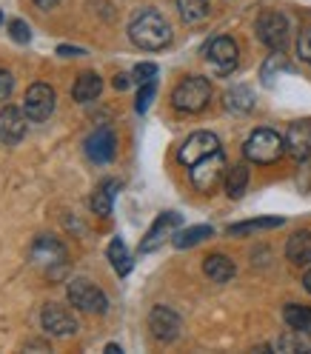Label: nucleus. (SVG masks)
I'll use <instances>...</instances> for the list:
<instances>
[{
    "label": "nucleus",
    "instance_id": "f8f14e48",
    "mask_svg": "<svg viewBox=\"0 0 311 354\" xmlns=\"http://www.w3.org/2000/svg\"><path fill=\"white\" fill-rule=\"evenodd\" d=\"M40 320H43V328H46L49 335H55V337H72L75 331H77L75 315H72L66 306H57V303L43 306Z\"/></svg>",
    "mask_w": 311,
    "mask_h": 354
},
{
    "label": "nucleus",
    "instance_id": "cd10ccee",
    "mask_svg": "<svg viewBox=\"0 0 311 354\" xmlns=\"http://www.w3.org/2000/svg\"><path fill=\"white\" fill-rule=\"evenodd\" d=\"M177 9L186 24H200L209 17V0H177Z\"/></svg>",
    "mask_w": 311,
    "mask_h": 354
},
{
    "label": "nucleus",
    "instance_id": "f257e3e1",
    "mask_svg": "<svg viewBox=\"0 0 311 354\" xmlns=\"http://www.w3.org/2000/svg\"><path fill=\"white\" fill-rule=\"evenodd\" d=\"M129 37L138 49L160 52L171 43V26L158 9H140L129 24Z\"/></svg>",
    "mask_w": 311,
    "mask_h": 354
},
{
    "label": "nucleus",
    "instance_id": "dca6fc26",
    "mask_svg": "<svg viewBox=\"0 0 311 354\" xmlns=\"http://www.w3.org/2000/svg\"><path fill=\"white\" fill-rule=\"evenodd\" d=\"M26 112H20L15 106H3L0 109V143L6 146H15L23 140L26 135Z\"/></svg>",
    "mask_w": 311,
    "mask_h": 354
},
{
    "label": "nucleus",
    "instance_id": "20e7f679",
    "mask_svg": "<svg viewBox=\"0 0 311 354\" xmlns=\"http://www.w3.org/2000/svg\"><path fill=\"white\" fill-rule=\"evenodd\" d=\"M223 174H226V158H223V151H220V149L206 154V158L197 160L194 166H189L191 186L200 194H211L220 186V180H223Z\"/></svg>",
    "mask_w": 311,
    "mask_h": 354
},
{
    "label": "nucleus",
    "instance_id": "412c9836",
    "mask_svg": "<svg viewBox=\"0 0 311 354\" xmlns=\"http://www.w3.org/2000/svg\"><path fill=\"white\" fill-rule=\"evenodd\" d=\"M226 109L229 112H237V115H246L254 109V92L249 86H234L226 92Z\"/></svg>",
    "mask_w": 311,
    "mask_h": 354
},
{
    "label": "nucleus",
    "instance_id": "ddd939ff",
    "mask_svg": "<svg viewBox=\"0 0 311 354\" xmlns=\"http://www.w3.org/2000/svg\"><path fill=\"white\" fill-rule=\"evenodd\" d=\"M177 226H180V214H177V212H163V214L151 223V229L146 232V237H143V243H140V252L149 254V252H154V249H160L169 237H174V229H177Z\"/></svg>",
    "mask_w": 311,
    "mask_h": 354
},
{
    "label": "nucleus",
    "instance_id": "e433bc0d",
    "mask_svg": "<svg viewBox=\"0 0 311 354\" xmlns=\"http://www.w3.org/2000/svg\"><path fill=\"white\" fill-rule=\"evenodd\" d=\"M303 289H305V292L311 295V269H308V272L303 274Z\"/></svg>",
    "mask_w": 311,
    "mask_h": 354
},
{
    "label": "nucleus",
    "instance_id": "a211bd4d",
    "mask_svg": "<svg viewBox=\"0 0 311 354\" xmlns=\"http://www.w3.org/2000/svg\"><path fill=\"white\" fill-rule=\"evenodd\" d=\"M203 272H206V277L214 280V283H229V280L234 277V272H237V266H234V260L226 257V254H209V257L203 260Z\"/></svg>",
    "mask_w": 311,
    "mask_h": 354
},
{
    "label": "nucleus",
    "instance_id": "72a5a7b5",
    "mask_svg": "<svg viewBox=\"0 0 311 354\" xmlns=\"http://www.w3.org/2000/svg\"><path fill=\"white\" fill-rule=\"evenodd\" d=\"M12 88H15V77H12V72L0 69V100H6V97L12 95Z\"/></svg>",
    "mask_w": 311,
    "mask_h": 354
},
{
    "label": "nucleus",
    "instance_id": "6ab92c4d",
    "mask_svg": "<svg viewBox=\"0 0 311 354\" xmlns=\"http://www.w3.org/2000/svg\"><path fill=\"white\" fill-rule=\"evenodd\" d=\"M117 192H120V180H103L92 194V212L100 217H109L112 214V203H115Z\"/></svg>",
    "mask_w": 311,
    "mask_h": 354
},
{
    "label": "nucleus",
    "instance_id": "f704fd0d",
    "mask_svg": "<svg viewBox=\"0 0 311 354\" xmlns=\"http://www.w3.org/2000/svg\"><path fill=\"white\" fill-rule=\"evenodd\" d=\"M131 80H135V77L126 75V72H120V75L115 77V88H117V92H126V88L131 86Z\"/></svg>",
    "mask_w": 311,
    "mask_h": 354
},
{
    "label": "nucleus",
    "instance_id": "7c9ffc66",
    "mask_svg": "<svg viewBox=\"0 0 311 354\" xmlns=\"http://www.w3.org/2000/svg\"><path fill=\"white\" fill-rule=\"evenodd\" d=\"M154 75H158V66L154 63H138L135 72H131L135 83H149V80H154Z\"/></svg>",
    "mask_w": 311,
    "mask_h": 354
},
{
    "label": "nucleus",
    "instance_id": "6e6552de",
    "mask_svg": "<svg viewBox=\"0 0 311 354\" xmlns=\"http://www.w3.org/2000/svg\"><path fill=\"white\" fill-rule=\"evenodd\" d=\"M55 103H57L55 88L49 83H35V86H29V92L23 97V112L32 123H43L52 118Z\"/></svg>",
    "mask_w": 311,
    "mask_h": 354
},
{
    "label": "nucleus",
    "instance_id": "5701e85b",
    "mask_svg": "<svg viewBox=\"0 0 311 354\" xmlns=\"http://www.w3.org/2000/svg\"><path fill=\"white\" fill-rule=\"evenodd\" d=\"M285 223L283 217H257V220H246V223H232L226 232L232 237H243V234H252V232H265V229H280Z\"/></svg>",
    "mask_w": 311,
    "mask_h": 354
},
{
    "label": "nucleus",
    "instance_id": "ea45409f",
    "mask_svg": "<svg viewBox=\"0 0 311 354\" xmlns=\"http://www.w3.org/2000/svg\"><path fill=\"white\" fill-rule=\"evenodd\" d=\"M0 24H3V12H0Z\"/></svg>",
    "mask_w": 311,
    "mask_h": 354
},
{
    "label": "nucleus",
    "instance_id": "4c0bfd02",
    "mask_svg": "<svg viewBox=\"0 0 311 354\" xmlns=\"http://www.w3.org/2000/svg\"><path fill=\"white\" fill-rule=\"evenodd\" d=\"M35 3H37L40 9H52V6L57 3V0H35Z\"/></svg>",
    "mask_w": 311,
    "mask_h": 354
},
{
    "label": "nucleus",
    "instance_id": "393cba45",
    "mask_svg": "<svg viewBox=\"0 0 311 354\" xmlns=\"http://www.w3.org/2000/svg\"><path fill=\"white\" fill-rule=\"evenodd\" d=\"M277 351H311V331H303V328H292L277 340Z\"/></svg>",
    "mask_w": 311,
    "mask_h": 354
},
{
    "label": "nucleus",
    "instance_id": "9d476101",
    "mask_svg": "<svg viewBox=\"0 0 311 354\" xmlns=\"http://www.w3.org/2000/svg\"><path fill=\"white\" fill-rule=\"evenodd\" d=\"M180 328H183V320H180V315H177L174 308L154 306L151 312H149V331H151L154 340L174 343L177 337H180Z\"/></svg>",
    "mask_w": 311,
    "mask_h": 354
},
{
    "label": "nucleus",
    "instance_id": "a878e982",
    "mask_svg": "<svg viewBox=\"0 0 311 354\" xmlns=\"http://www.w3.org/2000/svg\"><path fill=\"white\" fill-rule=\"evenodd\" d=\"M109 260H112V269L120 274V277H126L129 272H131V254H129V249H126V243L120 240V237H115L112 243H109Z\"/></svg>",
    "mask_w": 311,
    "mask_h": 354
},
{
    "label": "nucleus",
    "instance_id": "1a4fd4ad",
    "mask_svg": "<svg viewBox=\"0 0 311 354\" xmlns=\"http://www.w3.org/2000/svg\"><path fill=\"white\" fill-rule=\"evenodd\" d=\"M206 60L209 66L214 69V75L220 77H226L237 69V60H240V49H237V43L232 37H214L209 46H206Z\"/></svg>",
    "mask_w": 311,
    "mask_h": 354
},
{
    "label": "nucleus",
    "instance_id": "0eeeda50",
    "mask_svg": "<svg viewBox=\"0 0 311 354\" xmlns=\"http://www.w3.org/2000/svg\"><path fill=\"white\" fill-rule=\"evenodd\" d=\"M66 295H69V303L75 308H80V312H86V315H106V308H109L106 295L97 289L92 280H83V277L72 280L69 289H66Z\"/></svg>",
    "mask_w": 311,
    "mask_h": 354
},
{
    "label": "nucleus",
    "instance_id": "7ed1b4c3",
    "mask_svg": "<svg viewBox=\"0 0 311 354\" xmlns=\"http://www.w3.org/2000/svg\"><path fill=\"white\" fill-rule=\"evenodd\" d=\"M209 100H211V83H209V77H200V75L183 77L171 92V106L177 112H186V115L203 112L209 106Z\"/></svg>",
    "mask_w": 311,
    "mask_h": 354
},
{
    "label": "nucleus",
    "instance_id": "b1692460",
    "mask_svg": "<svg viewBox=\"0 0 311 354\" xmlns=\"http://www.w3.org/2000/svg\"><path fill=\"white\" fill-rule=\"evenodd\" d=\"M211 234H214L211 226H189V229L177 232V234L171 237V243H174V249H191V246H197V243L209 240Z\"/></svg>",
    "mask_w": 311,
    "mask_h": 354
},
{
    "label": "nucleus",
    "instance_id": "f3484780",
    "mask_svg": "<svg viewBox=\"0 0 311 354\" xmlns=\"http://www.w3.org/2000/svg\"><path fill=\"white\" fill-rule=\"evenodd\" d=\"M285 257L294 266H308L311 263V232H294L285 243Z\"/></svg>",
    "mask_w": 311,
    "mask_h": 354
},
{
    "label": "nucleus",
    "instance_id": "423d86ee",
    "mask_svg": "<svg viewBox=\"0 0 311 354\" xmlns=\"http://www.w3.org/2000/svg\"><path fill=\"white\" fill-rule=\"evenodd\" d=\"M32 260L49 277H60L66 272V246H63L57 237L43 234V237L35 240V246H32Z\"/></svg>",
    "mask_w": 311,
    "mask_h": 354
},
{
    "label": "nucleus",
    "instance_id": "2eb2a0df",
    "mask_svg": "<svg viewBox=\"0 0 311 354\" xmlns=\"http://www.w3.org/2000/svg\"><path fill=\"white\" fill-rule=\"evenodd\" d=\"M115 151H117V138H115V131L109 129V126H100L92 138L86 140V154L92 158L95 163H112L115 160Z\"/></svg>",
    "mask_w": 311,
    "mask_h": 354
},
{
    "label": "nucleus",
    "instance_id": "f03ea898",
    "mask_svg": "<svg viewBox=\"0 0 311 354\" xmlns=\"http://www.w3.org/2000/svg\"><path fill=\"white\" fill-rule=\"evenodd\" d=\"M285 154V138L277 135L274 129H257L243 143V158L257 166H272Z\"/></svg>",
    "mask_w": 311,
    "mask_h": 354
},
{
    "label": "nucleus",
    "instance_id": "39448f33",
    "mask_svg": "<svg viewBox=\"0 0 311 354\" xmlns=\"http://www.w3.org/2000/svg\"><path fill=\"white\" fill-rule=\"evenodd\" d=\"M257 37L265 49L272 52H285L288 46V17L277 9H265L257 17Z\"/></svg>",
    "mask_w": 311,
    "mask_h": 354
},
{
    "label": "nucleus",
    "instance_id": "58836bf2",
    "mask_svg": "<svg viewBox=\"0 0 311 354\" xmlns=\"http://www.w3.org/2000/svg\"><path fill=\"white\" fill-rule=\"evenodd\" d=\"M120 351H123V348H120L117 343H109V346H106V354H120Z\"/></svg>",
    "mask_w": 311,
    "mask_h": 354
},
{
    "label": "nucleus",
    "instance_id": "4468645a",
    "mask_svg": "<svg viewBox=\"0 0 311 354\" xmlns=\"http://www.w3.org/2000/svg\"><path fill=\"white\" fill-rule=\"evenodd\" d=\"M285 154H292L297 163L311 158V123L294 120L285 131Z\"/></svg>",
    "mask_w": 311,
    "mask_h": 354
},
{
    "label": "nucleus",
    "instance_id": "473e14b6",
    "mask_svg": "<svg viewBox=\"0 0 311 354\" xmlns=\"http://www.w3.org/2000/svg\"><path fill=\"white\" fill-rule=\"evenodd\" d=\"M297 55H300V60L311 63V29L300 32V37H297Z\"/></svg>",
    "mask_w": 311,
    "mask_h": 354
},
{
    "label": "nucleus",
    "instance_id": "9b49d317",
    "mask_svg": "<svg viewBox=\"0 0 311 354\" xmlns=\"http://www.w3.org/2000/svg\"><path fill=\"white\" fill-rule=\"evenodd\" d=\"M217 149H220L217 135H211V131H194V135H189L186 143L177 149V160L183 166H194L197 160H203L206 154H211Z\"/></svg>",
    "mask_w": 311,
    "mask_h": 354
},
{
    "label": "nucleus",
    "instance_id": "4be33fe9",
    "mask_svg": "<svg viewBox=\"0 0 311 354\" xmlns=\"http://www.w3.org/2000/svg\"><path fill=\"white\" fill-rule=\"evenodd\" d=\"M246 189H249V166L237 163L226 174V194L232 197V201H240V197L246 194Z\"/></svg>",
    "mask_w": 311,
    "mask_h": 354
},
{
    "label": "nucleus",
    "instance_id": "bb28decb",
    "mask_svg": "<svg viewBox=\"0 0 311 354\" xmlns=\"http://www.w3.org/2000/svg\"><path fill=\"white\" fill-rule=\"evenodd\" d=\"M283 320L288 328H303V331H311V308L308 306H300V303H288L283 308Z\"/></svg>",
    "mask_w": 311,
    "mask_h": 354
},
{
    "label": "nucleus",
    "instance_id": "c85d7f7f",
    "mask_svg": "<svg viewBox=\"0 0 311 354\" xmlns=\"http://www.w3.org/2000/svg\"><path fill=\"white\" fill-rule=\"evenodd\" d=\"M274 69H285V57H283V52H274L269 60H265V66H263V83H265V86H272V83H274Z\"/></svg>",
    "mask_w": 311,
    "mask_h": 354
},
{
    "label": "nucleus",
    "instance_id": "c9c22d12",
    "mask_svg": "<svg viewBox=\"0 0 311 354\" xmlns=\"http://www.w3.org/2000/svg\"><path fill=\"white\" fill-rule=\"evenodd\" d=\"M57 55H63V57H77V55H83V49H77V46H57Z\"/></svg>",
    "mask_w": 311,
    "mask_h": 354
},
{
    "label": "nucleus",
    "instance_id": "c756f323",
    "mask_svg": "<svg viewBox=\"0 0 311 354\" xmlns=\"http://www.w3.org/2000/svg\"><path fill=\"white\" fill-rule=\"evenodd\" d=\"M154 92H158V86H154V80H149V83H140V92H138V100H135V109L143 115L146 109L151 106V100H154Z\"/></svg>",
    "mask_w": 311,
    "mask_h": 354
},
{
    "label": "nucleus",
    "instance_id": "2f4dec72",
    "mask_svg": "<svg viewBox=\"0 0 311 354\" xmlns=\"http://www.w3.org/2000/svg\"><path fill=\"white\" fill-rule=\"evenodd\" d=\"M9 35H12V40H17V43H29L32 29H29V24H23V20H12V24H9Z\"/></svg>",
    "mask_w": 311,
    "mask_h": 354
},
{
    "label": "nucleus",
    "instance_id": "aec40b11",
    "mask_svg": "<svg viewBox=\"0 0 311 354\" xmlns=\"http://www.w3.org/2000/svg\"><path fill=\"white\" fill-rule=\"evenodd\" d=\"M100 92H103V80H100L97 72H83L77 77L75 88H72V95H75L77 103H92V100L100 97Z\"/></svg>",
    "mask_w": 311,
    "mask_h": 354
}]
</instances>
